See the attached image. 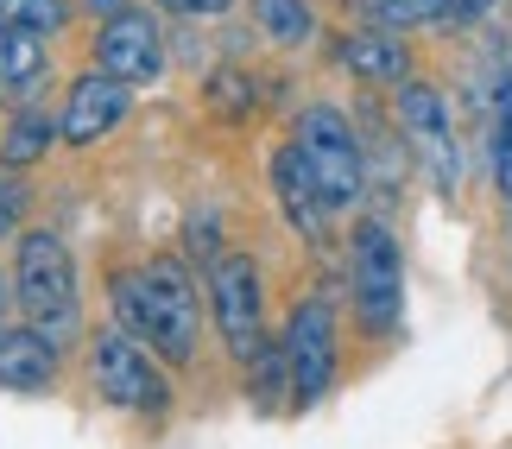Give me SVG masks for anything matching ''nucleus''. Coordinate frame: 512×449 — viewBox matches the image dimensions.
Wrapping results in <instances>:
<instances>
[{
    "instance_id": "1",
    "label": "nucleus",
    "mask_w": 512,
    "mask_h": 449,
    "mask_svg": "<svg viewBox=\"0 0 512 449\" xmlns=\"http://www.w3.org/2000/svg\"><path fill=\"white\" fill-rule=\"evenodd\" d=\"M114 329L133 336L152 361L184 367L196 355V329H203V298L184 260H146L140 272H114L108 285Z\"/></svg>"
},
{
    "instance_id": "2",
    "label": "nucleus",
    "mask_w": 512,
    "mask_h": 449,
    "mask_svg": "<svg viewBox=\"0 0 512 449\" xmlns=\"http://www.w3.org/2000/svg\"><path fill=\"white\" fill-rule=\"evenodd\" d=\"M13 298L26 310V323L38 336L64 342L76 336V260L64 247V234L51 228H26L13 247Z\"/></svg>"
},
{
    "instance_id": "3",
    "label": "nucleus",
    "mask_w": 512,
    "mask_h": 449,
    "mask_svg": "<svg viewBox=\"0 0 512 449\" xmlns=\"http://www.w3.org/2000/svg\"><path fill=\"white\" fill-rule=\"evenodd\" d=\"M298 159L310 171V184H317V197L323 209L336 216V209H354L361 203V190H367V146H361V133L348 127V114L336 102H310L298 114Z\"/></svg>"
},
{
    "instance_id": "4",
    "label": "nucleus",
    "mask_w": 512,
    "mask_h": 449,
    "mask_svg": "<svg viewBox=\"0 0 512 449\" xmlns=\"http://www.w3.org/2000/svg\"><path fill=\"white\" fill-rule=\"evenodd\" d=\"M348 291L367 336H386L405 317V253L380 216H361L348 234Z\"/></svg>"
},
{
    "instance_id": "5",
    "label": "nucleus",
    "mask_w": 512,
    "mask_h": 449,
    "mask_svg": "<svg viewBox=\"0 0 512 449\" xmlns=\"http://www.w3.org/2000/svg\"><path fill=\"white\" fill-rule=\"evenodd\" d=\"M89 380H95V393H102L114 412L171 418V380H165V367L152 361L133 336H121L114 323L89 342Z\"/></svg>"
},
{
    "instance_id": "6",
    "label": "nucleus",
    "mask_w": 512,
    "mask_h": 449,
    "mask_svg": "<svg viewBox=\"0 0 512 449\" xmlns=\"http://www.w3.org/2000/svg\"><path fill=\"white\" fill-rule=\"evenodd\" d=\"M209 310H215V329H222L228 355L253 367L266 348V298H260V266L247 253H222L209 266Z\"/></svg>"
},
{
    "instance_id": "7",
    "label": "nucleus",
    "mask_w": 512,
    "mask_h": 449,
    "mask_svg": "<svg viewBox=\"0 0 512 449\" xmlns=\"http://www.w3.org/2000/svg\"><path fill=\"white\" fill-rule=\"evenodd\" d=\"M392 121H399L405 146L418 152V165L437 178V190L456 197V190H462V140H456V127H449L443 95L430 83H399V89H392Z\"/></svg>"
},
{
    "instance_id": "8",
    "label": "nucleus",
    "mask_w": 512,
    "mask_h": 449,
    "mask_svg": "<svg viewBox=\"0 0 512 449\" xmlns=\"http://www.w3.org/2000/svg\"><path fill=\"white\" fill-rule=\"evenodd\" d=\"M279 355H285V380H291V399L317 405L329 386H336V361H342V342H336V310L323 298H304L291 310L285 336H279Z\"/></svg>"
},
{
    "instance_id": "9",
    "label": "nucleus",
    "mask_w": 512,
    "mask_h": 449,
    "mask_svg": "<svg viewBox=\"0 0 512 449\" xmlns=\"http://www.w3.org/2000/svg\"><path fill=\"white\" fill-rule=\"evenodd\" d=\"M95 70L114 76V83H127V89L152 83V76L165 70V38H159V19L140 13V7H127V13L102 19V32H95Z\"/></svg>"
},
{
    "instance_id": "10",
    "label": "nucleus",
    "mask_w": 512,
    "mask_h": 449,
    "mask_svg": "<svg viewBox=\"0 0 512 449\" xmlns=\"http://www.w3.org/2000/svg\"><path fill=\"white\" fill-rule=\"evenodd\" d=\"M127 108H133V89L114 83V76H102V70H89V76H76V83L64 89L57 140H64V146H95L102 133H114L127 121Z\"/></svg>"
},
{
    "instance_id": "11",
    "label": "nucleus",
    "mask_w": 512,
    "mask_h": 449,
    "mask_svg": "<svg viewBox=\"0 0 512 449\" xmlns=\"http://www.w3.org/2000/svg\"><path fill=\"white\" fill-rule=\"evenodd\" d=\"M57 367H64V355L51 336H38L32 323H0V386L7 393H51Z\"/></svg>"
},
{
    "instance_id": "12",
    "label": "nucleus",
    "mask_w": 512,
    "mask_h": 449,
    "mask_svg": "<svg viewBox=\"0 0 512 449\" xmlns=\"http://www.w3.org/2000/svg\"><path fill=\"white\" fill-rule=\"evenodd\" d=\"M272 197H279L285 222L298 228L310 247H323V241H329V209H323V197H317V184H310V171H304V159H298V146H279V152H272Z\"/></svg>"
},
{
    "instance_id": "13",
    "label": "nucleus",
    "mask_w": 512,
    "mask_h": 449,
    "mask_svg": "<svg viewBox=\"0 0 512 449\" xmlns=\"http://www.w3.org/2000/svg\"><path fill=\"white\" fill-rule=\"evenodd\" d=\"M342 64L361 76V83H386V89L411 83V51H405V38H399V32H380V26L348 32V38H342Z\"/></svg>"
},
{
    "instance_id": "14",
    "label": "nucleus",
    "mask_w": 512,
    "mask_h": 449,
    "mask_svg": "<svg viewBox=\"0 0 512 449\" xmlns=\"http://www.w3.org/2000/svg\"><path fill=\"white\" fill-rule=\"evenodd\" d=\"M51 140H57V114L51 108H19L13 127L0 133V165H7V171H26V165H38L51 152Z\"/></svg>"
},
{
    "instance_id": "15",
    "label": "nucleus",
    "mask_w": 512,
    "mask_h": 449,
    "mask_svg": "<svg viewBox=\"0 0 512 449\" xmlns=\"http://www.w3.org/2000/svg\"><path fill=\"white\" fill-rule=\"evenodd\" d=\"M487 159H494L500 197L512 203V64H506V76L494 83V95H487Z\"/></svg>"
},
{
    "instance_id": "16",
    "label": "nucleus",
    "mask_w": 512,
    "mask_h": 449,
    "mask_svg": "<svg viewBox=\"0 0 512 449\" xmlns=\"http://www.w3.org/2000/svg\"><path fill=\"white\" fill-rule=\"evenodd\" d=\"M45 70H51L45 38H32V32H7V26H0V89H32Z\"/></svg>"
},
{
    "instance_id": "17",
    "label": "nucleus",
    "mask_w": 512,
    "mask_h": 449,
    "mask_svg": "<svg viewBox=\"0 0 512 449\" xmlns=\"http://www.w3.org/2000/svg\"><path fill=\"white\" fill-rule=\"evenodd\" d=\"M456 0H367V26L380 32H411V26H449Z\"/></svg>"
},
{
    "instance_id": "18",
    "label": "nucleus",
    "mask_w": 512,
    "mask_h": 449,
    "mask_svg": "<svg viewBox=\"0 0 512 449\" xmlns=\"http://www.w3.org/2000/svg\"><path fill=\"white\" fill-rule=\"evenodd\" d=\"M253 26H260L272 45L291 51L317 32V13H310V0H253Z\"/></svg>"
},
{
    "instance_id": "19",
    "label": "nucleus",
    "mask_w": 512,
    "mask_h": 449,
    "mask_svg": "<svg viewBox=\"0 0 512 449\" xmlns=\"http://www.w3.org/2000/svg\"><path fill=\"white\" fill-rule=\"evenodd\" d=\"M70 0H0V26L7 32H32V38H51L70 26Z\"/></svg>"
},
{
    "instance_id": "20",
    "label": "nucleus",
    "mask_w": 512,
    "mask_h": 449,
    "mask_svg": "<svg viewBox=\"0 0 512 449\" xmlns=\"http://www.w3.org/2000/svg\"><path fill=\"white\" fill-rule=\"evenodd\" d=\"M209 102L222 108V114H247L253 108V83L241 70H222V76H209Z\"/></svg>"
},
{
    "instance_id": "21",
    "label": "nucleus",
    "mask_w": 512,
    "mask_h": 449,
    "mask_svg": "<svg viewBox=\"0 0 512 449\" xmlns=\"http://www.w3.org/2000/svg\"><path fill=\"white\" fill-rule=\"evenodd\" d=\"M26 184H19V178H0V241H7V234L19 228V216H26Z\"/></svg>"
},
{
    "instance_id": "22",
    "label": "nucleus",
    "mask_w": 512,
    "mask_h": 449,
    "mask_svg": "<svg viewBox=\"0 0 512 449\" xmlns=\"http://www.w3.org/2000/svg\"><path fill=\"white\" fill-rule=\"evenodd\" d=\"M159 7H165L171 19H222L234 0H159Z\"/></svg>"
},
{
    "instance_id": "23",
    "label": "nucleus",
    "mask_w": 512,
    "mask_h": 449,
    "mask_svg": "<svg viewBox=\"0 0 512 449\" xmlns=\"http://www.w3.org/2000/svg\"><path fill=\"white\" fill-rule=\"evenodd\" d=\"M500 0H456V19H487Z\"/></svg>"
},
{
    "instance_id": "24",
    "label": "nucleus",
    "mask_w": 512,
    "mask_h": 449,
    "mask_svg": "<svg viewBox=\"0 0 512 449\" xmlns=\"http://www.w3.org/2000/svg\"><path fill=\"white\" fill-rule=\"evenodd\" d=\"M83 7H89V13H102V19H114V13H127L133 0H83Z\"/></svg>"
},
{
    "instance_id": "25",
    "label": "nucleus",
    "mask_w": 512,
    "mask_h": 449,
    "mask_svg": "<svg viewBox=\"0 0 512 449\" xmlns=\"http://www.w3.org/2000/svg\"><path fill=\"white\" fill-rule=\"evenodd\" d=\"M13 304H19V298H13V279H0V317H7Z\"/></svg>"
}]
</instances>
